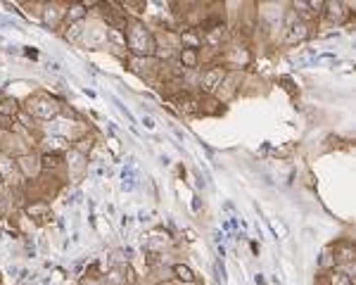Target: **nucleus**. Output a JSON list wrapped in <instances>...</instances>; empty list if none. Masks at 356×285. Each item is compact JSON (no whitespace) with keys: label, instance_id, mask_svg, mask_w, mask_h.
Instances as JSON below:
<instances>
[{"label":"nucleus","instance_id":"1","mask_svg":"<svg viewBox=\"0 0 356 285\" xmlns=\"http://www.w3.org/2000/svg\"><path fill=\"white\" fill-rule=\"evenodd\" d=\"M15 114L17 112V100H3L0 102V114Z\"/></svg>","mask_w":356,"mask_h":285},{"label":"nucleus","instance_id":"2","mask_svg":"<svg viewBox=\"0 0 356 285\" xmlns=\"http://www.w3.org/2000/svg\"><path fill=\"white\" fill-rule=\"evenodd\" d=\"M173 271H176V276L178 278H183V280H193V271H190V269H188V266H176V269H173Z\"/></svg>","mask_w":356,"mask_h":285},{"label":"nucleus","instance_id":"3","mask_svg":"<svg viewBox=\"0 0 356 285\" xmlns=\"http://www.w3.org/2000/svg\"><path fill=\"white\" fill-rule=\"evenodd\" d=\"M57 162H60V157H55V154H53V157H48V154L43 157V167H48V169H55Z\"/></svg>","mask_w":356,"mask_h":285},{"label":"nucleus","instance_id":"4","mask_svg":"<svg viewBox=\"0 0 356 285\" xmlns=\"http://www.w3.org/2000/svg\"><path fill=\"white\" fill-rule=\"evenodd\" d=\"M337 276V285H349V280L347 278H342V273H335Z\"/></svg>","mask_w":356,"mask_h":285}]
</instances>
